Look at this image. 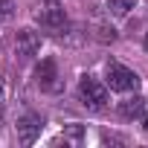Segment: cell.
Returning <instances> with one entry per match:
<instances>
[{
    "mask_svg": "<svg viewBox=\"0 0 148 148\" xmlns=\"http://www.w3.org/2000/svg\"><path fill=\"white\" fill-rule=\"evenodd\" d=\"M134 6H136V0H108V12H110V15H116V18L128 15Z\"/></svg>",
    "mask_w": 148,
    "mask_h": 148,
    "instance_id": "8",
    "label": "cell"
},
{
    "mask_svg": "<svg viewBox=\"0 0 148 148\" xmlns=\"http://www.w3.org/2000/svg\"><path fill=\"white\" fill-rule=\"evenodd\" d=\"M15 52L21 55V58H35L38 52H41V35L38 32H32V29H21L18 32V38H15Z\"/></svg>",
    "mask_w": 148,
    "mask_h": 148,
    "instance_id": "4",
    "label": "cell"
},
{
    "mask_svg": "<svg viewBox=\"0 0 148 148\" xmlns=\"http://www.w3.org/2000/svg\"><path fill=\"white\" fill-rule=\"evenodd\" d=\"M79 96H82V102H84L90 110H102V108L108 105V87L99 84V82L90 79V76L82 79V84H79Z\"/></svg>",
    "mask_w": 148,
    "mask_h": 148,
    "instance_id": "2",
    "label": "cell"
},
{
    "mask_svg": "<svg viewBox=\"0 0 148 148\" xmlns=\"http://www.w3.org/2000/svg\"><path fill=\"white\" fill-rule=\"evenodd\" d=\"M145 49H148V32H145Z\"/></svg>",
    "mask_w": 148,
    "mask_h": 148,
    "instance_id": "11",
    "label": "cell"
},
{
    "mask_svg": "<svg viewBox=\"0 0 148 148\" xmlns=\"http://www.w3.org/2000/svg\"><path fill=\"white\" fill-rule=\"evenodd\" d=\"M6 102V79H3V73H0V108H3Z\"/></svg>",
    "mask_w": 148,
    "mask_h": 148,
    "instance_id": "10",
    "label": "cell"
},
{
    "mask_svg": "<svg viewBox=\"0 0 148 148\" xmlns=\"http://www.w3.org/2000/svg\"><path fill=\"white\" fill-rule=\"evenodd\" d=\"M41 128H44V122H41L38 113L21 116V119H18V139H21V145H32V142L41 136Z\"/></svg>",
    "mask_w": 148,
    "mask_h": 148,
    "instance_id": "5",
    "label": "cell"
},
{
    "mask_svg": "<svg viewBox=\"0 0 148 148\" xmlns=\"http://www.w3.org/2000/svg\"><path fill=\"white\" fill-rule=\"evenodd\" d=\"M38 82H41V87L44 90H58V70H55V61L52 58H44L41 64H38Z\"/></svg>",
    "mask_w": 148,
    "mask_h": 148,
    "instance_id": "6",
    "label": "cell"
},
{
    "mask_svg": "<svg viewBox=\"0 0 148 148\" xmlns=\"http://www.w3.org/2000/svg\"><path fill=\"white\" fill-rule=\"evenodd\" d=\"M35 18L49 32H64V26H67V15H64L58 0H44V3L38 6V12H35Z\"/></svg>",
    "mask_w": 148,
    "mask_h": 148,
    "instance_id": "1",
    "label": "cell"
},
{
    "mask_svg": "<svg viewBox=\"0 0 148 148\" xmlns=\"http://www.w3.org/2000/svg\"><path fill=\"white\" fill-rule=\"evenodd\" d=\"M15 15V3L12 0H0V21H9Z\"/></svg>",
    "mask_w": 148,
    "mask_h": 148,
    "instance_id": "9",
    "label": "cell"
},
{
    "mask_svg": "<svg viewBox=\"0 0 148 148\" xmlns=\"http://www.w3.org/2000/svg\"><path fill=\"white\" fill-rule=\"evenodd\" d=\"M108 84H110V90H116V93H128V90H134V87L139 84V76H136L134 70L122 67V64H110V67H108Z\"/></svg>",
    "mask_w": 148,
    "mask_h": 148,
    "instance_id": "3",
    "label": "cell"
},
{
    "mask_svg": "<svg viewBox=\"0 0 148 148\" xmlns=\"http://www.w3.org/2000/svg\"><path fill=\"white\" fill-rule=\"evenodd\" d=\"M142 108H145V99H142V96H134V99H125V102H119V113H122L125 119H134V116H139V113H142Z\"/></svg>",
    "mask_w": 148,
    "mask_h": 148,
    "instance_id": "7",
    "label": "cell"
},
{
    "mask_svg": "<svg viewBox=\"0 0 148 148\" xmlns=\"http://www.w3.org/2000/svg\"><path fill=\"white\" fill-rule=\"evenodd\" d=\"M145 131H148V116H145Z\"/></svg>",
    "mask_w": 148,
    "mask_h": 148,
    "instance_id": "12",
    "label": "cell"
}]
</instances>
